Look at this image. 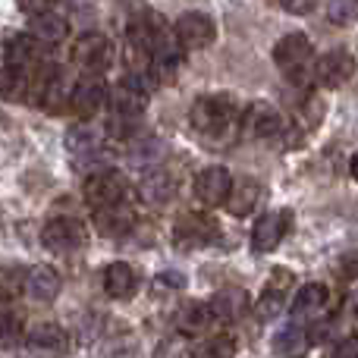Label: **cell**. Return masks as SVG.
Wrapping results in <instances>:
<instances>
[{"instance_id":"1","label":"cell","mask_w":358,"mask_h":358,"mask_svg":"<svg viewBox=\"0 0 358 358\" xmlns=\"http://www.w3.org/2000/svg\"><path fill=\"white\" fill-rule=\"evenodd\" d=\"M189 120L201 136L217 138L236 123V104L227 94H204V98H198L195 104H192Z\"/></svg>"},{"instance_id":"2","label":"cell","mask_w":358,"mask_h":358,"mask_svg":"<svg viewBox=\"0 0 358 358\" xmlns=\"http://www.w3.org/2000/svg\"><path fill=\"white\" fill-rule=\"evenodd\" d=\"M148 76H126L123 82H117L113 88H107V104H110L113 117H132L138 120L148 104Z\"/></svg>"},{"instance_id":"3","label":"cell","mask_w":358,"mask_h":358,"mask_svg":"<svg viewBox=\"0 0 358 358\" xmlns=\"http://www.w3.org/2000/svg\"><path fill=\"white\" fill-rule=\"evenodd\" d=\"M73 63L79 69H85L88 76H101L104 69H110L113 63V44L101 31H85L79 41L73 44Z\"/></svg>"},{"instance_id":"4","label":"cell","mask_w":358,"mask_h":358,"mask_svg":"<svg viewBox=\"0 0 358 358\" xmlns=\"http://www.w3.org/2000/svg\"><path fill=\"white\" fill-rule=\"evenodd\" d=\"M85 204L88 208H107V204H120L129 192V182L120 170H94L92 176L85 179Z\"/></svg>"},{"instance_id":"5","label":"cell","mask_w":358,"mask_h":358,"mask_svg":"<svg viewBox=\"0 0 358 358\" xmlns=\"http://www.w3.org/2000/svg\"><path fill=\"white\" fill-rule=\"evenodd\" d=\"M173 41L182 50H204L208 44H214L217 38V25L208 13H182L173 22Z\"/></svg>"},{"instance_id":"6","label":"cell","mask_w":358,"mask_h":358,"mask_svg":"<svg viewBox=\"0 0 358 358\" xmlns=\"http://www.w3.org/2000/svg\"><path fill=\"white\" fill-rule=\"evenodd\" d=\"M217 236H220V223H217V217L204 214V210H189V214L179 217L173 227V239L182 248L210 245V242H217Z\"/></svg>"},{"instance_id":"7","label":"cell","mask_w":358,"mask_h":358,"mask_svg":"<svg viewBox=\"0 0 358 358\" xmlns=\"http://www.w3.org/2000/svg\"><path fill=\"white\" fill-rule=\"evenodd\" d=\"M41 242H44V248H50V252L69 255V252L85 245V223L76 220V217H54V220L44 223Z\"/></svg>"},{"instance_id":"8","label":"cell","mask_w":358,"mask_h":358,"mask_svg":"<svg viewBox=\"0 0 358 358\" xmlns=\"http://www.w3.org/2000/svg\"><path fill=\"white\" fill-rule=\"evenodd\" d=\"M311 57H315V48H311L308 35H302V31H289V35H283L273 44V63L289 76L302 73L311 63Z\"/></svg>"},{"instance_id":"9","label":"cell","mask_w":358,"mask_h":358,"mask_svg":"<svg viewBox=\"0 0 358 358\" xmlns=\"http://www.w3.org/2000/svg\"><path fill=\"white\" fill-rule=\"evenodd\" d=\"M107 104V85L98 76H85L69 88V110L79 120H92L98 117V110Z\"/></svg>"},{"instance_id":"10","label":"cell","mask_w":358,"mask_h":358,"mask_svg":"<svg viewBox=\"0 0 358 358\" xmlns=\"http://www.w3.org/2000/svg\"><path fill=\"white\" fill-rule=\"evenodd\" d=\"M355 76V57L349 50H327L315 63V82L321 88H340Z\"/></svg>"},{"instance_id":"11","label":"cell","mask_w":358,"mask_h":358,"mask_svg":"<svg viewBox=\"0 0 358 358\" xmlns=\"http://www.w3.org/2000/svg\"><path fill=\"white\" fill-rule=\"evenodd\" d=\"M289 292H292V273L289 271H273L267 280L264 292L258 299V317L261 321H273L280 317V311L289 305Z\"/></svg>"},{"instance_id":"12","label":"cell","mask_w":358,"mask_h":358,"mask_svg":"<svg viewBox=\"0 0 358 358\" xmlns=\"http://www.w3.org/2000/svg\"><path fill=\"white\" fill-rule=\"evenodd\" d=\"M242 129L252 138H273L283 129V117H280V110L273 104L255 101V104H248L245 113H242Z\"/></svg>"},{"instance_id":"13","label":"cell","mask_w":358,"mask_h":358,"mask_svg":"<svg viewBox=\"0 0 358 358\" xmlns=\"http://www.w3.org/2000/svg\"><path fill=\"white\" fill-rule=\"evenodd\" d=\"M289 210H267L264 217L255 220L252 229V242L258 252H273V248L283 242V236L289 233Z\"/></svg>"},{"instance_id":"14","label":"cell","mask_w":358,"mask_h":358,"mask_svg":"<svg viewBox=\"0 0 358 358\" xmlns=\"http://www.w3.org/2000/svg\"><path fill=\"white\" fill-rule=\"evenodd\" d=\"M41 60V44L29 35V31H16L3 41V63L19 73H29V69L38 66Z\"/></svg>"},{"instance_id":"15","label":"cell","mask_w":358,"mask_h":358,"mask_svg":"<svg viewBox=\"0 0 358 358\" xmlns=\"http://www.w3.org/2000/svg\"><path fill=\"white\" fill-rule=\"evenodd\" d=\"M229 189H233V176H229L227 167H204L201 173L195 176V195L201 198L204 204H210V208L227 201Z\"/></svg>"},{"instance_id":"16","label":"cell","mask_w":358,"mask_h":358,"mask_svg":"<svg viewBox=\"0 0 358 358\" xmlns=\"http://www.w3.org/2000/svg\"><path fill=\"white\" fill-rule=\"evenodd\" d=\"M92 220H94V229H98L101 236H107V239H120V236H126L136 227V214H132V208H126L123 201L107 204V208H94Z\"/></svg>"},{"instance_id":"17","label":"cell","mask_w":358,"mask_h":358,"mask_svg":"<svg viewBox=\"0 0 358 358\" xmlns=\"http://www.w3.org/2000/svg\"><path fill=\"white\" fill-rule=\"evenodd\" d=\"M22 292L31 302H54L60 296V273L54 267H29L22 277Z\"/></svg>"},{"instance_id":"18","label":"cell","mask_w":358,"mask_h":358,"mask_svg":"<svg viewBox=\"0 0 358 358\" xmlns=\"http://www.w3.org/2000/svg\"><path fill=\"white\" fill-rule=\"evenodd\" d=\"M29 35L35 38L41 48H57V44L66 41L69 22H66V16H60V13H50V10L35 13V16H31V25H29Z\"/></svg>"},{"instance_id":"19","label":"cell","mask_w":358,"mask_h":358,"mask_svg":"<svg viewBox=\"0 0 358 358\" xmlns=\"http://www.w3.org/2000/svg\"><path fill=\"white\" fill-rule=\"evenodd\" d=\"M25 343H29L35 352H44V355H63L69 346V336L63 327H57V324H35V327L25 334Z\"/></svg>"},{"instance_id":"20","label":"cell","mask_w":358,"mask_h":358,"mask_svg":"<svg viewBox=\"0 0 358 358\" xmlns=\"http://www.w3.org/2000/svg\"><path fill=\"white\" fill-rule=\"evenodd\" d=\"M173 192H176V182L167 170H148V173L142 176V182H138V198H142L145 204H151V208L167 204L170 198H173Z\"/></svg>"},{"instance_id":"21","label":"cell","mask_w":358,"mask_h":358,"mask_svg":"<svg viewBox=\"0 0 358 358\" xmlns=\"http://www.w3.org/2000/svg\"><path fill=\"white\" fill-rule=\"evenodd\" d=\"M136 271H132L126 261H113L104 271V292L110 299H129L136 292Z\"/></svg>"},{"instance_id":"22","label":"cell","mask_w":358,"mask_h":358,"mask_svg":"<svg viewBox=\"0 0 358 358\" xmlns=\"http://www.w3.org/2000/svg\"><path fill=\"white\" fill-rule=\"evenodd\" d=\"M324 305H327V286L308 283L296 292V299H292V317H302V321L317 317L324 311Z\"/></svg>"},{"instance_id":"23","label":"cell","mask_w":358,"mask_h":358,"mask_svg":"<svg viewBox=\"0 0 358 358\" xmlns=\"http://www.w3.org/2000/svg\"><path fill=\"white\" fill-rule=\"evenodd\" d=\"M208 308H210V315L220 317V321H239L248 308V299L242 289H223V292H217Z\"/></svg>"},{"instance_id":"24","label":"cell","mask_w":358,"mask_h":358,"mask_svg":"<svg viewBox=\"0 0 358 358\" xmlns=\"http://www.w3.org/2000/svg\"><path fill=\"white\" fill-rule=\"evenodd\" d=\"M261 192H258V182H252V179H242V182H233V189H229L227 195V210L236 217H245L255 210V204H258Z\"/></svg>"},{"instance_id":"25","label":"cell","mask_w":358,"mask_h":358,"mask_svg":"<svg viewBox=\"0 0 358 358\" xmlns=\"http://www.w3.org/2000/svg\"><path fill=\"white\" fill-rule=\"evenodd\" d=\"M273 352L277 358H305L308 352V334L302 327H286L273 336Z\"/></svg>"},{"instance_id":"26","label":"cell","mask_w":358,"mask_h":358,"mask_svg":"<svg viewBox=\"0 0 358 358\" xmlns=\"http://www.w3.org/2000/svg\"><path fill=\"white\" fill-rule=\"evenodd\" d=\"M210 321H214V315H210V308H204V305H182V308L176 311V327L182 330L185 336L204 334Z\"/></svg>"},{"instance_id":"27","label":"cell","mask_w":358,"mask_h":358,"mask_svg":"<svg viewBox=\"0 0 358 358\" xmlns=\"http://www.w3.org/2000/svg\"><path fill=\"white\" fill-rule=\"evenodd\" d=\"M192 358H236V340L229 334L204 336L192 346Z\"/></svg>"},{"instance_id":"28","label":"cell","mask_w":358,"mask_h":358,"mask_svg":"<svg viewBox=\"0 0 358 358\" xmlns=\"http://www.w3.org/2000/svg\"><path fill=\"white\" fill-rule=\"evenodd\" d=\"M98 132L92 129V126H73V129L66 132V148L73 151V155H94L98 151Z\"/></svg>"},{"instance_id":"29","label":"cell","mask_w":358,"mask_h":358,"mask_svg":"<svg viewBox=\"0 0 358 358\" xmlns=\"http://www.w3.org/2000/svg\"><path fill=\"white\" fill-rule=\"evenodd\" d=\"M22 340V324L13 311H3L0 308V349H10Z\"/></svg>"},{"instance_id":"30","label":"cell","mask_w":358,"mask_h":358,"mask_svg":"<svg viewBox=\"0 0 358 358\" xmlns=\"http://www.w3.org/2000/svg\"><path fill=\"white\" fill-rule=\"evenodd\" d=\"M22 88H25L22 73L3 63V66H0V101H13V98H19V92H22Z\"/></svg>"},{"instance_id":"31","label":"cell","mask_w":358,"mask_h":358,"mask_svg":"<svg viewBox=\"0 0 358 358\" xmlns=\"http://www.w3.org/2000/svg\"><path fill=\"white\" fill-rule=\"evenodd\" d=\"M327 19L334 25H349L358 19V0H330L327 3Z\"/></svg>"},{"instance_id":"32","label":"cell","mask_w":358,"mask_h":358,"mask_svg":"<svg viewBox=\"0 0 358 358\" xmlns=\"http://www.w3.org/2000/svg\"><path fill=\"white\" fill-rule=\"evenodd\" d=\"M334 358H358V336H346L334 346Z\"/></svg>"},{"instance_id":"33","label":"cell","mask_w":358,"mask_h":358,"mask_svg":"<svg viewBox=\"0 0 358 358\" xmlns=\"http://www.w3.org/2000/svg\"><path fill=\"white\" fill-rule=\"evenodd\" d=\"M283 3L286 13H292V16H305V13H311L317 6V0H280Z\"/></svg>"},{"instance_id":"34","label":"cell","mask_w":358,"mask_h":358,"mask_svg":"<svg viewBox=\"0 0 358 358\" xmlns=\"http://www.w3.org/2000/svg\"><path fill=\"white\" fill-rule=\"evenodd\" d=\"M16 3H19V10H22V13H29V16H35V13L50 10V6H54L57 0H16Z\"/></svg>"},{"instance_id":"35","label":"cell","mask_w":358,"mask_h":358,"mask_svg":"<svg viewBox=\"0 0 358 358\" xmlns=\"http://www.w3.org/2000/svg\"><path fill=\"white\" fill-rule=\"evenodd\" d=\"M349 170H352V179H355V182H358V155L352 157V164H349Z\"/></svg>"},{"instance_id":"36","label":"cell","mask_w":358,"mask_h":358,"mask_svg":"<svg viewBox=\"0 0 358 358\" xmlns=\"http://www.w3.org/2000/svg\"><path fill=\"white\" fill-rule=\"evenodd\" d=\"M0 299H3V292H0Z\"/></svg>"}]
</instances>
